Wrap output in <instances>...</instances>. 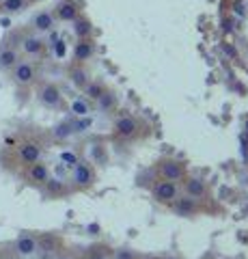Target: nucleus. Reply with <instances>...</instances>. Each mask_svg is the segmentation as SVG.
<instances>
[{
	"instance_id": "31",
	"label": "nucleus",
	"mask_w": 248,
	"mask_h": 259,
	"mask_svg": "<svg viewBox=\"0 0 248 259\" xmlns=\"http://www.w3.org/2000/svg\"><path fill=\"white\" fill-rule=\"evenodd\" d=\"M235 13L239 15V18H244V5H242V3H237V5H235Z\"/></svg>"
},
{
	"instance_id": "16",
	"label": "nucleus",
	"mask_w": 248,
	"mask_h": 259,
	"mask_svg": "<svg viewBox=\"0 0 248 259\" xmlns=\"http://www.w3.org/2000/svg\"><path fill=\"white\" fill-rule=\"evenodd\" d=\"M30 0H0V13H20L28 7Z\"/></svg>"
},
{
	"instance_id": "7",
	"label": "nucleus",
	"mask_w": 248,
	"mask_h": 259,
	"mask_svg": "<svg viewBox=\"0 0 248 259\" xmlns=\"http://www.w3.org/2000/svg\"><path fill=\"white\" fill-rule=\"evenodd\" d=\"M183 190H186V194L188 197H192V199H205L207 197V182L203 180V177H186L183 180Z\"/></svg>"
},
{
	"instance_id": "1",
	"label": "nucleus",
	"mask_w": 248,
	"mask_h": 259,
	"mask_svg": "<svg viewBox=\"0 0 248 259\" xmlns=\"http://www.w3.org/2000/svg\"><path fill=\"white\" fill-rule=\"evenodd\" d=\"M177 197H179L177 182L158 180V182L154 184V199L158 201V203H166V205H171Z\"/></svg>"
},
{
	"instance_id": "12",
	"label": "nucleus",
	"mask_w": 248,
	"mask_h": 259,
	"mask_svg": "<svg viewBox=\"0 0 248 259\" xmlns=\"http://www.w3.org/2000/svg\"><path fill=\"white\" fill-rule=\"evenodd\" d=\"M15 250H18V255L22 257H30L37 253V238L30 236V233H22L15 240Z\"/></svg>"
},
{
	"instance_id": "3",
	"label": "nucleus",
	"mask_w": 248,
	"mask_h": 259,
	"mask_svg": "<svg viewBox=\"0 0 248 259\" xmlns=\"http://www.w3.org/2000/svg\"><path fill=\"white\" fill-rule=\"evenodd\" d=\"M71 182H74V186H78V188H91V186L95 184L93 166L89 164V162L78 160V164H74V171H71Z\"/></svg>"
},
{
	"instance_id": "33",
	"label": "nucleus",
	"mask_w": 248,
	"mask_h": 259,
	"mask_svg": "<svg viewBox=\"0 0 248 259\" xmlns=\"http://www.w3.org/2000/svg\"><path fill=\"white\" fill-rule=\"evenodd\" d=\"M59 259H76V257H71V255H61Z\"/></svg>"
},
{
	"instance_id": "11",
	"label": "nucleus",
	"mask_w": 248,
	"mask_h": 259,
	"mask_svg": "<svg viewBox=\"0 0 248 259\" xmlns=\"http://www.w3.org/2000/svg\"><path fill=\"white\" fill-rule=\"evenodd\" d=\"M45 50V41L37 35H26L22 39V52L26 56H41Z\"/></svg>"
},
{
	"instance_id": "29",
	"label": "nucleus",
	"mask_w": 248,
	"mask_h": 259,
	"mask_svg": "<svg viewBox=\"0 0 248 259\" xmlns=\"http://www.w3.org/2000/svg\"><path fill=\"white\" fill-rule=\"evenodd\" d=\"M115 259H136V255L132 253V250H117V255H115Z\"/></svg>"
},
{
	"instance_id": "13",
	"label": "nucleus",
	"mask_w": 248,
	"mask_h": 259,
	"mask_svg": "<svg viewBox=\"0 0 248 259\" xmlns=\"http://www.w3.org/2000/svg\"><path fill=\"white\" fill-rule=\"evenodd\" d=\"M33 28L37 32H50L54 28V15L50 11H39L33 18Z\"/></svg>"
},
{
	"instance_id": "24",
	"label": "nucleus",
	"mask_w": 248,
	"mask_h": 259,
	"mask_svg": "<svg viewBox=\"0 0 248 259\" xmlns=\"http://www.w3.org/2000/svg\"><path fill=\"white\" fill-rule=\"evenodd\" d=\"M97 104H100V108H104V110H108V108H113L115 104H117V97L113 95V93H108V91H104L102 93V97L97 100Z\"/></svg>"
},
{
	"instance_id": "35",
	"label": "nucleus",
	"mask_w": 248,
	"mask_h": 259,
	"mask_svg": "<svg viewBox=\"0 0 248 259\" xmlns=\"http://www.w3.org/2000/svg\"><path fill=\"white\" fill-rule=\"evenodd\" d=\"M246 130H248V123H246Z\"/></svg>"
},
{
	"instance_id": "15",
	"label": "nucleus",
	"mask_w": 248,
	"mask_h": 259,
	"mask_svg": "<svg viewBox=\"0 0 248 259\" xmlns=\"http://www.w3.org/2000/svg\"><path fill=\"white\" fill-rule=\"evenodd\" d=\"M57 18L63 22H74L78 18V7L74 3H61L57 7Z\"/></svg>"
},
{
	"instance_id": "6",
	"label": "nucleus",
	"mask_w": 248,
	"mask_h": 259,
	"mask_svg": "<svg viewBox=\"0 0 248 259\" xmlns=\"http://www.w3.org/2000/svg\"><path fill=\"white\" fill-rule=\"evenodd\" d=\"M18 158L24 164H33V162L41 160V145L35 141H24L18 147Z\"/></svg>"
},
{
	"instance_id": "27",
	"label": "nucleus",
	"mask_w": 248,
	"mask_h": 259,
	"mask_svg": "<svg viewBox=\"0 0 248 259\" xmlns=\"http://www.w3.org/2000/svg\"><path fill=\"white\" fill-rule=\"evenodd\" d=\"M108 257V250L106 248H91L89 250V259H106Z\"/></svg>"
},
{
	"instance_id": "19",
	"label": "nucleus",
	"mask_w": 248,
	"mask_h": 259,
	"mask_svg": "<svg viewBox=\"0 0 248 259\" xmlns=\"http://www.w3.org/2000/svg\"><path fill=\"white\" fill-rule=\"evenodd\" d=\"M74 32H76L80 39H86V37L91 35V22L84 20V18H80V20L76 18L74 20Z\"/></svg>"
},
{
	"instance_id": "9",
	"label": "nucleus",
	"mask_w": 248,
	"mask_h": 259,
	"mask_svg": "<svg viewBox=\"0 0 248 259\" xmlns=\"http://www.w3.org/2000/svg\"><path fill=\"white\" fill-rule=\"evenodd\" d=\"M26 177H28V182H33V184L43 186L47 180H50V168H47V164H45V162L37 160V162H33V164H28Z\"/></svg>"
},
{
	"instance_id": "25",
	"label": "nucleus",
	"mask_w": 248,
	"mask_h": 259,
	"mask_svg": "<svg viewBox=\"0 0 248 259\" xmlns=\"http://www.w3.org/2000/svg\"><path fill=\"white\" fill-rule=\"evenodd\" d=\"M93 125V119L86 115V117H80V121H76L74 123V132H86V130H89Z\"/></svg>"
},
{
	"instance_id": "18",
	"label": "nucleus",
	"mask_w": 248,
	"mask_h": 259,
	"mask_svg": "<svg viewBox=\"0 0 248 259\" xmlns=\"http://www.w3.org/2000/svg\"><path fill=\"white\" fill-rule=\"evenodd\" d=\"M69 78H71V82H74V87H78V89H84L86 84H89V74H86L84 69H80V67L71 69Z\"/></svg>"
},
{
	"instance_id": "23",
	"label": "nucleus",
	"mask_w": 248,
	"mask_h": 259,
	"mask_svg": "<svg viewBox=\"0 0 248 259\" xmlns=\"http://www.w3.org/2000/svg\"><path fill=\"white\" fill-rule=\"evenodd\" d=\"M43 186H45V190L50 194H63L65 192V184H63L61 180H47Z\"/></svg>"
},
{
	"instance_id": "26",
	"label": "nucleus",
	"mask_w": 248,
	"mask_h": 259,
	"mask_svg": "<svg viewBox=\"0 0 248 259\" xmlns=\"http://www.w3.org/2000/svg\"><path fill=\"white\" fill-rule=\"evenodd\" d=\"M61 160L65 162L67 166H74V164H78V156H76L74 151H63V153H61Z\"/></svg>"
},
{
	"instance_id": "30",
	"label": "nucleus",
	"mask_w": 248,
	"mask_h": 259,
	"mask_svg": "<svg viewBox=\"0 0 248 259\" xmlns=\"http://www.w3.org/2000/svg\"><path fill=\"white\" fill-rule=\"evenodd\" d=\"M222 52H225L229 59H237V52H235V48H231L229 44H222Z\"/></svg>"
},
{
	"instance_id": "4",
	"label": "nucleus",
	"mask_w": 248,
	"mask_h": 259,
	"mask_svg": "<svg viewBox=\"0 0 248 259\" xmlns=\"http://www.w3.org/2000/svg\"><path fill=\"white\" fill-rule=\"evenodd\" d=\"M158 171H160V177H162V180H169V182H181V180H186V164H183V162H177V160H164V162H160Z\"/></svg>"
},
{
	"instance_id": "17",
	"label": "nucleus",
	"mask_w": 248,
	"mask_h": 259,
	"mask_svg": "<svg viewBox=\"0 0 248 259\" xmlns=\"http://www.w3.org/2000/svg\"><path fill=\"white\" fill-rule=\"evenodd\" d=\"M74 54H76V59H78V61H89L91 56H93V44H91V41H86V39H80V41L76 44Z\"/></svg>"
},
{
	"instance_id": "28",
	"label": "nucleus",
	"mask_w": 248,
	"mask_h": 259,
	"mask_svg": "<svg viewBox=\"0 0 248 259\" xmlns=\"http://www.w3.org/2000/svg\"><path fill=\"white\" fill-rule=\"evenodd\" d=\"M52 46H54V54H57L59 59H63V56H65V52H67V48H65V41H59V39H57V41H54Z\"/></svg>"
},
{
	"instance_id": "2",
	"label": "nucleus",
	"mask_w": 248,
	"mask_h": 259,
	"mask_svg": "<svg viewBox=\"0 0 248 259\" xmlns=\"http://www.w3.org/2000/svg\"><path fill=\"white\" fill-rule=\"evenodd\" d=\"M11 78H13L15 84L28 87V84L35 82L37 69H35V65L30 63V61H18V63H15V67L11 69Z\"/></svg>"
},
{
	"instance_id": "32",
	"label": "nucleus",
	"mask_w": 248,
	"mask_h": 259,
	"mask_svg": "<svg viewBox=\"0 0 248 259\" xmlns=\"http://www.w3.org/2000/svg\"><path fill=\"white\" fill-rule=\"evenodd\" d=\"M222 26H225L227 32H231V30H233V22H231V20H225V22H222Z\"/></svg>"
},
{
	"instance_id": "5",
	"label": "nucleus",
	"mask_w": 248,
	"mask_h": 259,
	"mask_svg": "<svg viewBox=\"0 0 248 259\" xmlns=\"http://www.w3.org/2000/svg\"><path fill=\"white\" fill-rule=\"evenodd\" d=\"M39 102L43 104L45 108H59L63 104V93L61 89L57 84H43L41 89H39Z\"/></svg>"
},
{
	"instance_id": "8",
	"label": "nucleus",
	"mask_w": 248,
	"mask_h": 259,
	"mask_svg": "<svg viewBox=\"0 0 248 259\" xmlns=\"http://www.w3.org/2000/svg\"><path fill=\"white\" fill-rule=\"evenodd\" d=\"M171 207H173V212L177 214V216H186V218H190V216H194L196 214V209H199V203H196V199H192V197H177L171 203Z\"/></svg>"
},
{
	"instance_id": "10",
	"label": "nucleus",
	"mask_w": 248,
	"mask_h": 259,
	"mask_svg": "<svg viewBox=\"0 0 248 259\" xmlns=\"http://www.w3.org/2000/svg\"><path fill=\"white\" fill-rule=\"evenodd\" d=\"M136 132H138V123L132 117H119L115 121V134L121 136V139H134Z\"/></svg>"
},
{
	"instance_id": "20",
	"label": "nucleus",
	"mask_w": 248,
	"mask_h": 259,
	"mask_svg": "<svg viewBox=\"0 0 248 259\" xmlns=\"http://www.w3.org/2000/svg\"><path fill=\"white\" fill-rule=\"evenodd\" d=\"M71 112H74L76 117H86L91 112V106L86 100H80V97H76L74 102H71Z\"/></svg>"
},
{
	"instance_id": "22",
	"label": "nucleus",
	"mask_w": 248,
	"mask_h": 259,
	"mask_svg": "<svg viewBox=\"0 0 248 259\" xmlns=\"http://www.w3.org/2000/svg\"><path fill=\"white\" fill-rule=\"evenodd\" d=\"M104 91H106V89H104L100 82H89V84L84 87V93H86V97H89V100H95V102L100 100Z\"/></svg>"
},
{
	"instance_id": "21",
	"label": "nucleus",
	"mask_w": 248,
	"mask_h": 259,
	"mask_svg": "<svg viewBox=\"0 0 248 259\" xmlns=\"http://www.w3.org/2000/svg\"><path fill=\"white\" fill-rule=\"evenodd\" d=\"M54 139L57 141H65V139H69L71 134H74V123H59L57 127H54Z\"/></svg>"
},
{
	"instance_id": "34",
	"label": "nucleus",
	"mask_w": 248,
	"mask_h": 259,
	"mask_svg": "<svg viewBox=\"0 0 248 259\" xmlns=\"http://www.w3.org/2000/svg\"><path fill=\"white\" fill-rule=\"evenodd\" d=\"M166 259H173V257H166Z\"/></svg>"
},
{
	"instance_id": "14",
	"label": "nucleus",
	"mask_w": 248,
	"mask_h": 259,
	"mask_svg": "<svg viewBox=\"0 0 248 259\" xmlns=\"http://www.w3.org/2000/svg\"><path fill=\"white\" fill-rule=\"evenodd\" d=\"M20 61V54L15 48L11 46H5V48H0V69H13L15 67V63Z\"/></svg>"
}]
</instances>
